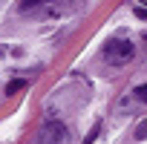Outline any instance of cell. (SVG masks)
<instances>
[{"label": "cell", "mask_w": 147, "mask_h": 144, "mask_svg": "<svg viewBox=\"0 0 147 144\" xmlns=\"http://www.w3.org/2000/svg\"><path fill=\"white\" fill-rule=\"evenodd\" d=\"M136 98H138V101H144V104H147V84H141V87H138V89H136Z\"/></svg>", "instance_id": "8992f818"}, {"label": "cell", "mask_w": 147, "mask_h": 144, "mask_svg": "<svg viewBox=\"0 0 147 144\" xmlns=\"http://www.w3.org/2000/svg\"><path fill=\"white\" fill-rule=\"evenodd\" d=\"M43 3H46V0H20V12H29V9H35V6L40 9Z\"/></svg>", "instance_id": "3957f363"}, {"label": "cell", "mask_w": 147, "mask_h": 144, "mask_svg": "<svg viewBox=\"0 0 147 144\" xmlns=\"http://www.w3.org/2000/svg\"><path fill=\"white\" fill-rule=\"evenodd\" d=\"M66 138H69L66 127L58 124V121H49V124L43 127V141H40V144H66Z\"/></svg>", "instance_id": "7a4b0ae2"}, {"label": "cell", "mask_w": 147, "mask_h": 144, "mask_svg": "<svg viewBox=\"0 0 147 144\" xmlns=\"http://www.w3.org/2000/svg\"><path fill=\"white\" fill-rule=\"evenodd\" d=\"M136 138H138V141H147V118L138 121V127H136Z\"/></svg>", "instance_id": "277c9868"}, {"label": "cell", "mask_w": 147, "mask_h": 144, "mask_svg": "<svg viewBox=\"0 0 147 144\" xmlns=\"http://www.w3.org/2000/svg\"><path fill=\"white\" fill-rule=\"evenodd\" d=\"M23 87H26V81H12V84L6 87V95H15V92H20Z\"/></svg>", "instance_id": "5b68a950"}, {"label": "cell", "mask_w": 147, "mask_h": 144, "mask_svg": "<svg viewBox=\"0 0 147 144\" xmlns=\"http://www.w3.org/2000/svg\"><path fill=\"white\" fill-rule=\"evenodd\" d=\"M141 38H144V43H147V32H144V35H141Z\"/></svg>", "instance_id": "ba28073f"}, {"label": "cell", "mask_w": 147, "mask_h": 144, "mask_svg": "<svg viewBox=\"0 0 147 144\" xmlns=\"http://www.w3.org/2000/svg\"><path fill=\"white\" fill-rule=\"evenodd\" d=\"M136 15H138L141 20H147V9H136Z\"/></svg>", "instance_id": "52a82bcc"}, {"label": "cell", "mask_w": 147, "mask_h": 144, "mask_svg": "<svg viewBox=\"0 0 147 144\" xmlns=\"http://www.w3.org/2000/svg\"><path fill=\"white\" fill-rule=\"evenodd\" d=\"M136 55V46L130 43V40H124V38H113L107 46H104V61L107 63H127L130 58Z\"/></svg>", "instance_id": "6da1fadb"}]
</instances>
